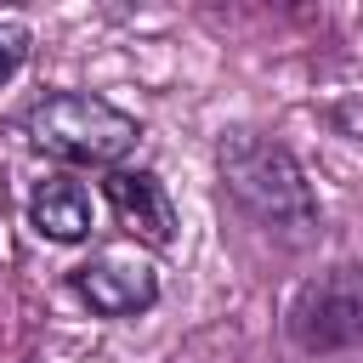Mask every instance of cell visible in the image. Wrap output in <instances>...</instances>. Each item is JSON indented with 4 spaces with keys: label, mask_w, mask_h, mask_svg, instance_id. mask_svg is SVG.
I'll return each instance as SVG.
<instances>
[{
    "label": "cell",
    "mask_w": 363,
    "mask_h": 363,
    "mask_svg": "<svg viewBox=\"0 0 363 363\" xmlns=\"http://www.w3.org/2000/svg\"><path fill=\"white\" fill-rule=\"evenodd\" d=\"M28 227L51 244H79L91 233V193L68 176H51L28 193Z\"/></svg>",
    "instance_id": "cell-6"
},
{
    "label": "cell",
    "mask_w": 363,
    "mask_h": 363,
    "mask_svg": "<svg viewBox=\"0 0 363 363\" xmlns=\"http://www.w3.org/2000/svg\"><path fill=\"white\" fill-rule=\"evenodd\" d=\"M289 340L312 357L363 346V261H335L295 289Z\"/></svg>",
    "instance_id": "cell-3"
},
{
    "label": "cell",
    "mask_w": 363,
    "mask_h": 363,
    "mask_svg": "<svg viewBox=\"0 0 363 363\" xmlns=\"http://www.w3.org/2000/svg\"><path fill=\"white\" fill-rule=\"evenodd\" d=\"M28 45H34V40H28L23 23H0V85L28 62Z\"/></svg>",
    "instance_id": "cell-7"
},
{
    "label": "cell",
    "mask_w": 363,
    "mask_h": 363,
    "mask_svg": "<svg viewBox=\"0 0 363 363\" xmlns=\"http://www.w3.org/2000/svg\"><path fill=\"white\" fill-rule=\"evenodd\" d=\"M216 176L221 193L267 233L284 238H312L318 233V199L306 187V170L295 164V153L250 125H233L216 136Z\"/></svg>",
    "instance_id": "cell-1"
},
{
    "label": "cell",
    "mask_w": 363,
    "mask_h": 363,
    "mask_svg": "<svg viewBox=\"0 0 363 363\" xmlns=\"http://www.w3.org/2000/svg\"><path fill=\"white\" fill-rule=\"evenodd\" d=\"M102 199L136 244H147V250L176 244V204H170V193L153 170H125V164L102 170Z\"/></svg>",
    "instance_id": "cell-5"
},
{
    "label": "cell",
    "mask_w": 363,
    "mask_h": 363,
    "mask_svg": "<svg viewBox=\"0 0 363 363\" xmlns=\"http://www.w3.org/2000/svg\"><path fill=\"white\" fill-rule=\"evenodd\" d=\"M68 284L102 318H136V312H147L159 301V272L136 250H96L91 261H79L68 272Z\"/></svg>",
    "instance_id": "cell-4"
},
{
    "label": "cell",
    "mask_w": 363,
    "mask_h": 363,
    "mask_svg": "<svg viewBox=\"0 0 363 363\" xmlns=\"http://www.w3.org/2000/svg\"><path fill=\"white\" fill-rule=\"evenodd\" d=\"M23 125H28L34 153L57 164H79V170H119L142 142V125L91 91H51L28 108Z\"/></svg>",
    "instance_id": "cell-2"
}]
</instances>
